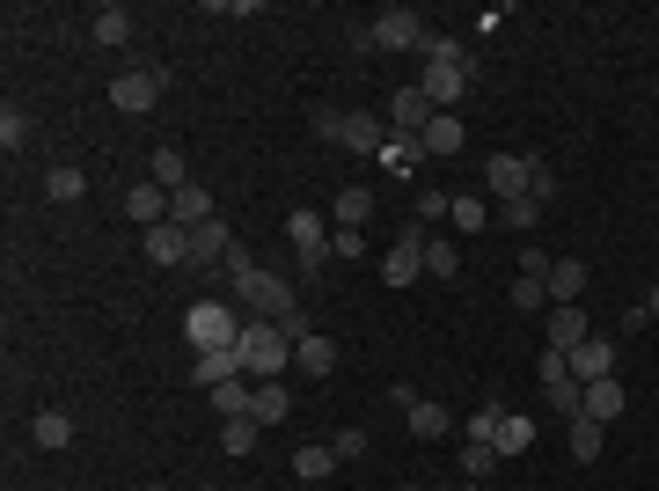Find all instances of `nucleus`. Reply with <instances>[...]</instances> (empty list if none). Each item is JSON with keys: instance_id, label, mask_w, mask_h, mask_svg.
<instances>
[{"instance_id": "obj_28", "label": "nucleus", "mask_w": 659, "mask_h": 491, "mask_svg": "<svg viewBox=\"0 0 659 491\" xmlns=\"http://www.w3.org/2000/svg\"><path fill=\"white\" fill-rule=\"evenodd\" d=\"M330 470H337V448H330V440H323V448H315V440H309V448L293 455V477H301V484H323Z\"/></svg>"}, {"instance_id": "obj_46", "label": "nucleus", "mask_w": 659, "mask_h": 491, "mask_svg": "<svg viewBox=\"0 0 659 491\" xmlns=\"http://www.w3.org/2000/svg\"><path fill=\"white\" fill-rule=\"evenodd\" d=\"M315 140H330V147H337V125H345V110H330V103H323V110H315Z\"/></svg>"}, {"instance_id": "obj_40", "label": "nucleus", "mask_w": 659, "mask_h": 491, "mask_svg": "<svg viewBox=\"0 0 659 491\" xmlns=\"http://www.w3.org/2000/svg\"><path fill=\"white\" fill-rule=\"evenodd\" d=\"M498 221L514 227V235H528V227L542 221V205H536V199H514V205H498Z\"/></svg>"}, {"instance_id": "obj_13", "label": "nucleus", "mask_w": 659, "mask_h": 491, "mask_svg": "<svg viewBox=\"0 0 659 491\" xmlns=\"http://www.w3.org/2000/svg\"><path fill=\"white\" fill-rule=\"evenodd\" d=\"M396 404H403V418H411L418 440H440V433H454L447 404H433V396H411V389H396Z\"/></svg>"}, {"instance_id": "obj_29", "label": "nucleus", "mask_w": 659, "mask_h": 491, "mask_svg": "<svg viewBox=\"0 0 659 491\" xmlns=\"http://www.w3.org/2000/svg\"><path fill=\"white\" fill-rule=\"evenodd\" d=\"M30 440H37V448H52V455H60L66 440H74V426H66V410H37V418H30Z\"/></svg>"}, {"instance_id": "obj_2", "label": "nucleus", "mask_w": 659, "mask_h": 491, "mask_svg": "<svg viewBox=\"0 0 659 491\" xmlns=\"http://www.w3.org/2000/svg\"><path fill=\"white\" fill-rule=\"evenodd\" d=\"M235 352H242V374H249V382H279V374H287V360H293V338H287L279 323H264V316H249L242 338H235Z\"/></svg>"}, {"instance_id": "obj_38", "label": "nucleus", "mask_w": 659, "mask_h": 491, "mask_svg": "<svg viewBox=\"0 0 659 491\" xmlns=\"http://www.w3.org/2000/svg\"><path fill=\"white\" fill-rule=\"evenodd\" d=\"M220 448L249 455V448H257V418H220Z\"/></svg>"}, {"instance_id": "obj_8", "label": "nucleus", "mask_w": 659, "mask_h": 491, "mask_svg": "<svg viewBox=\"0 0 659 491\" xmlns=\"http://www.w3.org/2000/svg\"><path fill=\"white\" fill-rule=\"evenodd\" d=\"M440 118V110H433V103H425V88H396V96H389V132H403V140H425V125H433Z\"/></svg>"}, {"instance_id": "obj_6", "label": "nucleus", "mask_w": 659, "mask_h": 491, "mask_svg": "<svg viewBox=\"0 0 659 491\" xmlns=\"http://www.w3.org/2000/svg\"><path fill=\"white\" fill-rule=\"evenodd\" d=\"M418 88H425V103H433V110H454V103L469 96V60H433Z\"/></svg>"}, {"instance_id": "obj_33", "label": "nucleus", "mask_w": 659, "mask_h": 491, "mask_svg": "<svg viewBox=\"0 0 659 491\" xmlns=\"http://www.w3.org/2000/svg\"><path fill=\"white\" fill-rule=\"evenodd\" d=\"M425 271H433V279H454V271H462V249H454L447 235H425Z\"/></svg>"}, {"instance_id": "obj_27", "label": "nucleus", "mask_w": 659, "mask_h": 491, "mask_svg": "<svg viewBox=\"0 0 659 491\" xmlns=\"http://www.w3.org/2000/svg\"><path fill=\"white\" fill-rule=\"evenodd\" d=\"M462 140H469V132H462L454 110H440V118L425 125V154H462Z\"/></svg>"}, {"instance_id": "obj_41", "label": "nucleus", "mask_w": 659, "mask_h": 491, "mask_svg": "<svg viewBox=\"0 0 659 491\" xmlns=\"http://www.w3.org/2000/svg\"><path fill=\"white\" fill-rule=\"evenodd\" d=\"M498 426H506V404H491V396H484V410H476V418H469L462 433H469V440H491Z\"/></svg>"}, {"instance_id": "obj_14", "label": "nucleus", "mask_w": 659, "mask_h": 491, "mask_svg": "<svg viewBox=\"0 0 659 491\" xmlns=\"http://www.w3.org/2000/svg\"><path fill=\"white\" fill-rule=\"evenodd\" d=\"M623 410H630V396H623L616 374H608V382H586V404H579V418H594V426H616Z\"/></svg>"}, {"instance_id": "obj_45", "label": "nucleus", "mask_w": 659, "mask_h": 491, "mask_svg": "<svg viewBox=\"0 0 659 491\" xmlns=\"http://www.w3.org/2000/svg\"><path fill=\"white\" fill-rule=\"evenodd\" d=\"M447 213H454L447 191H425V199H418V221H447Z\"/></svg>"}, {"instance_id": "obj_3", "label": "nucleus", "mask_w": 659, "mask_h": 491, "mask_svg": "<svg viewBox=\"0 0 659 491\" xmlns=\"http://www.w3.org/2000/svg\"><path fill=\"white\" fill-rule=\"evenodd\" d=\"M235 338H242V316L227 301H191L184 308V345L191 352H235Z\"/></svg>"}, {"instance_id": "obj_36", "label": "nucleus", "mask_w": 659, "mask_h": 491, "mask_svg": "<svg viewBox=\"0 0 659 491\" xmlns=\"http://www.w3.org/2000/svg\"><path fill=\"white\" fill-rule=\"evenodd\" d=\"M491 470H498V448H491V440H469V448H462V477H469V484H484Z\"/></svg>"}, {"instance_id": "obj_24", "label": "nucleus", "mask_w": 659, "mask_h": 491, "mask_svg": "<svg viewBox=\"0 0 659 491\" xmlns=\"http://www.w3.org/2000/svg\"><path fill=\"white\" fill-rule=\"evenodd\" d=\"M287 410H293L287 382H257V396H249V418H257V426H279Z\"/></svg>"}, {"instance_id": "obj_30", "label": "nucleus", "mask_w": 659, "mask_h": 491, "mask_svg": "<svg viewBox=\"0 0 659 491\" xmlns=\"http://www.w3.org/2000/svg\"><path fill=\"white\" fill-rule=\"evenodd\" d=\"M542 396H550V410L564 418V426H572L579 404H586V382H572V374H564V382H542Z\"/></svg>"}, {"instance_id": "obj_7", "label": "nucleus", "mask_w": 659, "mask_h": 491, "mask_svg": "<svg viewBox=\"0 0 659 491\" xmlns=\"http://www.w3.org/2000/svg\"><path fill=\"white\" fill-rule=\"evenodd\" d=\"M418 44H425V22L411 8H381L374 15V52H418Z\"/></svg>"}, {"instance_id": "obj_39", "label": "nucleus", "mask_w": 659, "mask_h": 491, "mask_svg": "<svg viewBox=\"0 0 659 491\" xmlns=\"http://www.w3.org/2000/svg\"><path fill=\"white\" fill-rule=\"evenodd\" d=\"M528 199H536V205H550V199H557V169L542 162V154H528Z\"/></svg>"}, {"instance_id": "obj_15", "label": "nucleus", "mask_w": 659, "mask_h": 491, "mask_svg": "<svg viewBox=\"0 0 659 491\" xmlns=\"http://www.w3.org/2000/svg\"><path fill=\"white\" fill-rule=\"evenodd\" d=\"M191 382L198 389H220V382H242V352H191Z\"/></svg>"}, {"instance_id": "obj_34", "label": "nucleus", "mask_w": 659, "mask_h": 491, "mask_svg": "<svg viewBox=\"0 0 659 491\" xmlns=\"http://www.w3.org/2000/svg\"><path fill=\"white\" fill-rule=\"evenodd\" d=\"M249 396H257V382H220V389H213V410H220V418H249Z\"/></svg>"}, {"instance_id": "obj_23", "label": "nucleus", "mask_w": 659, "mask_h": 491, "mask_svg": "<svg viewBox=\"0 0 659 491\" xmlns=\"http://www.w3.org/2000/svg\"><path fill=\"white\" fill-rule=\"evenodd\" d=\"M491 448H498V462H506V455H528V448H536V418H520V410H506V426L491 433Z\"/></svg>"}, {"instance_id": "obj_51", "label": "nucleus", "mask_w": 659, "mask_h": 491, "mask_svg": "<svg viewBox=\"0 0 659 491\" xmlns=\"http://www.w3.org/2000/svg\"><path fill=\"white\" fill-rule=\"evenodd\" d=\"M403 491H425V484H403Z\"/></svg>"}, {"instance_id": "obj_48", "label": "nucleus", "mask_w": 659, "mask_h": 491, "mask_svg": "<svg viewBox=\"0 0 659 491\" xmlns=\"http://www.w3.org/2000/svg\"><path fill=\"white\" fill-rule=\"evenodd\" d=\"M645 308H652V316H659V287H652V293H645Z\"/></svg>"}, {"instance_id": "obj_25", "label": "nucleus", "mask_w": 659, "mask_h": 491, "mask_svg": "<svg viewBox=\"0 0 659 491\" xmlns=\"http://www.w3.org/2000/svg\"><path fill=\"white\" fill-rule=\"evenodd\" d=\"M44 199H60V205H82V199H88V177H82L74 162L44 169Z\"/></svg>"}, {"instance_id": "obj_17", "label": "nucleus", "mask_w": 659, "mask_h": 491, "mask_svg": "<svg viewBox=\"0 0 659 491\" xmlns=\"http://www.w3.org/2000/svg\"><path fill=\"white\" fill-rule=\"evenodd\" d=\"M147 257H154V265H184L191 257V227H176V221L147 227Z\"/></svg>"}, {"instance_id": "obj_20", "label": "nucleus", "mask_w": 659, "mask_h": 491, "mask_svg": "<svg viewBox=\"0 0 659 491\" xmlns=\"http://www.w3.org/2000/svg\"><path fill=\"white\" fill-rule=\"evenodd\" d=\"M293 367L309 374V382H323V374H337V345H330V338H301V345H293Z\"/></svg>"}, {"instance_id": "obj_43", "label": "nucleus", "mask_w": 659, "mask_h": 491, "mask_svg": "<svg viewBox=\"0 0 659 491\" xmlns=\"http://www.w3.org/2000/svg\"><path fill=\"white\" fill-rule=\"evenodd\" d=\"M454 227H462V235H476V227H484V199H454V213H447Z\"/></svg>"}, {"instance_id": "obj_5", "label": "nucleus", "mask_w": 659, "mask_h": 491, "mask_svg": "<svg viewBox=\"0 0 659 491\" xmlns=\"http://www.w3.org/2000/svg\"><path fill=\"white\" fill-rule=\"evenodd\" d=\"M110 103H118L125 118H140V110H154V103H162V74H154V66H125L118 82H110Z\"/></svg>"}, {"instance_id": "obj_9", "label": "nucleus", "mask_w": 659, "mask_h": 491, "mask_svg": "<svg viewBox=\"0 0 659 491\" xmlns=\"http://www.w3.org/2000/svg\"><path fill=\"white\" fill-rule=\"evenodd\" d=\"M564 360H572V382H608V374H616V338H608V330H594V338H586V345H572Z\"/></svg>"}, {"instance_id": "obj_10", "label": "nucleus", "mask_w": 659, "mask_h": 491, "mask_svg": "<svg viewBox=\"0 0 659 491\" xmlns=\"http://www.w3.org/2000/svg\"><path fill=\"white\" fill-rule=\"evenodd\" d=\"M337 147H352V154L389 147V118H374V110H345V125H337Z\"/></svg>"}, {"instance_id": "obj_32", "label": "nucleus", "mask_w": 659, "mask_h": 491, "mask_svg": "<svg viewBox=\"0 0 659 491\" xmlns=\"http://www.w3.org/2000/svg\"><path fill=\"white\" fill-rule=\"evenodd\" d=\"M88 30H96V44H125V38H132V15H125V8H96Z\"/></svg>"}, {"instance_id": "obj_19", "label": "nucleus", "mask_w": 659, "mask_h": 491, "mask_svg": "<svg viewBox=\"0 0 659 491\" xmlns=\"http://www.w3.org/2000/svg\"><path fill=\"white\" fill-rule=\"evenodd\" d=\"M418 271H425V249H418V235H403V243L381 257V279H389V287H411Z\"/></svg>"}, {"instance_id": "obj_4", "label": "nucleus", "mask_w": 659, "mask_h": 491, "mask_svg": "<svg viewBox=\"0 0 659 491\" xmlns=\"http://www.w3.org/2000/svg\"><path fill=\"white\" fill-rule=\"evenodd\" d=\"M287 235H293V249H301V265L323 271V257H330V221L315 213V205H293V213H287Z\"/></svg>"}, {"instance_id": "obj_49", "label": "nucleus", "mask_w": 659, "mask_h": 491, "mask_svg": "<svg viewBox=\"0 0 659 491\" xmlns=\"http://www.w3.org/2000/svg\"><path fill=\"white\" fill-rule=\"evenodd\" d=\"M462 491H484V484H462Z\"/></svg>"}, {"instance_id": "obj_11", "label": "nucleus", "mask_w": 659, "mask_h": 491, "mask_svg": "<svg viewBox=\"0 0 659 491\" xmlns=\"http://www.w3.org/2000/svg\"><path fill=\"white\" fill-rule=\"evenodd\" d=\"M484 184H491V199H528V154H491L484 162Z\"/></svg>"}, {"instance_id": "obj_21", "label": "nucleus", "mask_w": 659, "mask_h": 491, "mask_svg": "<svg viewBox=\"0 0 659 491\" xmlns=\"http://www.w3.org/2000/svg\"><path fill=\"white\" fill-rule=\"evenodd\" d=\"M586 338H594L586 308H557L550 316V352H572V345H586Z\"/></svg>"}, {"instance_id": "obj_12", "label": "nucleus", "mask_w": 659, "mask_h": 491, "mask_svg": "<svg viewBox=\"0 0 659 491\" xmlns=\"http://www.w3.org/2000/svg\"><path fill=\"white\" fill-rule=\"evenodd\" d=\"M125 221L140 227V235H147V227H162V221H169V191L154 184V177H147V184H132V191H125Z\"/></svg>"}, {"instance_id": "obj_31", "label": "nucleus", "mask_w": 659, "mask_h": 491, "mask_svg": "<svg viewBox=\"0 0 659 491\" xmlns=\"http://www.w3.org/2000/svg\"><path fill=\"white\" fill-rule=\"evenodd\" d=\"M147 177H154V184H162L169 199H176V191L191 184V169H184V154H176V147H162V154H154V169H147Z\"/></svg>"}, {"instance_id": "obj_42", "label": "nucleus", "mask_w": 659, "mask_h": 491, "mask_svg": "<svg viewBox=\"0 0 659 491\" xmlns=\"http://www.w3.org/2000/svg\"><path fill=\"white\" fill-rule=\"evenodd\" d=\"M542 301H550V279H514V308H520V316H536Z\"/></svg>"}, {"instance_id": "obj_37", "label": "nucleus", "mask_w": 659, "mask_h": 491, "mask_svg": "<svg viewBox=\"0 0 659 491\" xmlns=\"http://www.w3.org/2000/svg\"><path fill=\"white\" fill-rule=\"evenodd\" d=\"M0 147H8V154H22V147H30V110H15V103L0 110Z\"/></svg>"}, {"instance_id": "obj_47", "label": "nucleus", "mask_w": 659, "mask_h": 491, "mask_svg": "<svg viewBox=\"0 0 659 491\" xmlns=\"http://www.w3.org/2000/svg\"><path fill=\"white\" fill-rule=\"evenodd\" d=\"M330 257H359V227H337L330 235Z\"/></svg>"}, {"instance_id": "obj_26", "label": "nucleus", "mask_w": 659, "mask_h": 491, "mask_svg": "<svg viewBox=\"0 0 659 491\" xmlns=\"http://www.w3.org/2000/svg\"><path fill=\"white\" fill-rule=\"evenodd\" d=\"M367 213H374V191L367 184H345L337 199H330V221H337V227H359Z\"/></svg>"}, {"instance_id": "obj_1", "label": "nucleus", "mask_w": 659, "mask_h": 491, "mask_svg": "<svg viewBox=\"0 0 659 491\" xmlns=\"http://www.w3.org/2000/svg\"><path fill=\"white\" fill-rule=\"evenodd\" d=\"M227 265H235V301H242L249 316H264V323H287V316H301V308H293V287L279 279V271L249 265V249H235Z\"/></svg>"}, {"instance_id": "obj_22", "label": "nucleus", "mask_w": 659, "mask_h": 491, "mask_svg": "<svg viewBox=\"0 0 659 491\" xmlns=\"http://www.w3.org/2000/svg\"><path fill=\"white\" fill-rule=\"evenodd\" d=\"M579 287H586V265H579V257H557V265H550V301L579 308Z\"/></svg>"}, {"instance_id": "obj_50", "label": "nucleus", "mask_w": 659, "mask_h": 491, "mask_svg": "<svg viewBox=\"0 0 659 491\" xmlns=\"http://www.w3.org/2000/svg\"><path fill=\"white\" fill-rule=\"evenodd\" d=\"M147 491H169V484H147Z\"/></svg>"}, {"instance_id": "obj_35", "label": "nucleus", "mask_w": 659, "mask_h": 491, "mask_svg": "<svg viewBox=\"0 0 659 491\" xmlns=\"http://www.w3.org/2000/svg\"><path fill=\"white\" fill-rule=\"evenodd\" d=\"M564 433H572V462H601V433H608V426H594V418H572Z\"/></svg>"}, {"instance_id": "obj_16", "label": "nucleus", "mask_w": 659, "mask_h": 491, "mask_svg": "<svg viewBox=\"0 0 659 491\" xmlns=\"http://www.w3.org/2000/svg\"><path fill=\"white\" fill-rule=\"evenodd\" d=\"M169 221H176V227H206V221H220V205H213L206 184H184L176 199H169Z\"/></svg>"}, {"instance_id": "obj_18", "label": "nucleus", "mask_w": 659, "mask_h": 491, "mask_svg": "<svg viewBox=\"0 0 659 491\" xmlns=\"http://www.w3.org/2000/svg\"><path fill=\"white\" fill-rule=\"evenodd\" d=\"M220 257H235V235H227V221L191 227V265H220Z\"/></svg>"}, {"instance_id": "obj_44", "label": "nucleus", "mask_w": 659, "mask_h": 491, "mask_svg": "<svg viewBox=\"0 0 659 491\" xmlns=\"http://www.w3.org/2000/svg\"><path fill=\"white\" fill-rule=\"evenodd\" d=\"M330 448H337V462H359V455H367V433L352 426V433H337V440H330Z\"/></svg>"}]
</instances>
